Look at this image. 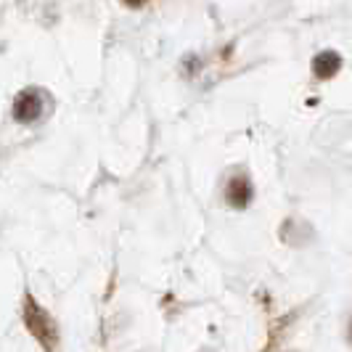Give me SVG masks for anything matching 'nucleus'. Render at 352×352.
Returning a JSON list of instances; mask_svg holds the SVG:
<instances>
[{"label": "nucleus", "mask_w": 352, "mask_h": 352, "mask_svg": "<svg viewBox=\"0 0 352 352\" xmlns=\"http://www.w3.org/2000/svg\"><path fill=\"white\" fill-rule=\"evenodd\" d=\"M24 323H27L30 334L40 342V347H43V350L56 352V347H58V329H56L53 318L48 316V313H45V310H43L32 297H27V300H24Z\"/></svg>", "instance_id": "nucleus-1"}, {"label": "nucleus", "mask_w": 352, "mask_h": 352, "mask_svg": "<svg viewBox=\"0 0 352 352\" xmlns=\"http://www.w3.org/2000/svg\"><path fill=\"white\" fill-rule=\"evenodd\" d=\"M40 114H43V93L40 90H24L16 98L14 117L19 122H35Z\"/></svg>", "instance_id": "nucleus-2"}, {"label": "nucleus", "mask_w": 352, "mask_h": 352, "mask_svg": "<svg viewBox=\"0 0 352 352\" xmlns=\"http://www.w3.org/2000/svg\"><path fill=\"white\" fill-rule=\"evenodd\" d=\"M249 199H252V188H249L247 177H233L228 183V201L236 207H247Z\"/></svg>", "instance_id": "nucleus-3"}, {"label": "nucleus", "mask_w": 352, "mask_h": 352, "mask_svg": "<svg viewBox=\"0 0 352 352\" xmlns=\"http://www.w3.org/2000/svg\"><path fill=\"white\" fill-rule=\"evenodd\" d=\"M339 64H342V58L336 56V53L326 51L320 53L316 61H313V72H316L318 77H323V80H329L331 74H336V69H339Z\"/></svg>", "instance_id": "nucleus-4"}, {"label": "nucleus", "mask_w": 352, "mask_h": 352, "mask_svg": "<svg viewBox=\"0 0 352 352\" xmlns=\"http://www.w3.org/2000/svg\"><path fill=\"white\" fill-rule=\"evenodd\" d=\"M127 3H130V6H141L143 0H127Z\"/></svg>", "instance_id": "nucleus-5"}]
</instances>
